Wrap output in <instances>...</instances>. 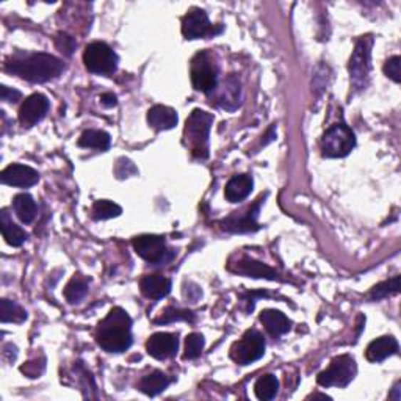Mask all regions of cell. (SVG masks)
Here are the masks:
<instances>
[{
  "mask_svg": "<svg viewBox=\"0 0 401 401\" xmlns=\"http://www.w3.org/2000/svg\"><path fill=\"white\" fill-rule=\"evenodd\" d=\"M240 99H241V85H240L239 77L232 74L224 80L223 90H222V93H219L217 102L222 108L232 112V110L239 108Z\"/></svg>",
  "mask_w": 401,
  "mask_h": 401,
  "instance_id": "obj_19",
  "label": "cell"
},
{
  "mask_svg": "<svg viewBox=\"0 0 401 401\" xmlns=\"http://www.w3.org/2000/svg\"><path fill=\"white\" fill-rule=\"evenodd\" d=\"M264 202V198L257 199L256 204H253L245 214L241 215H232L222 223L223 229L227 232H235V234H241V232H254L259 229L257 226V217H259V210H261V206Z\"/></svg>",
  "mask_w": 401,
  "mask_h": 401,
  "instance_id": "obj_15",
  "label": "cell"
},
{
  "mask_svg": "<svg viewBox=\"0 0 401 401\" xmlns=\"http://www.w3.org/2000/svg\"><path fill=\"white\" fill-rule=\"evenodd\" d=\"M398 392H400V384H397V386H395V390H394V394H395V395H390V398H394L395 401H400V395H398Z\"/></svg>",
  "mask_w": 401,
  "mask_h": 401,
  "instance_id": "obj_40",
  "label": "cell"
},
{
  "mask_svg": "<svg viewBox=\"0 0 401 401\" xmlns=\"http://www.w3.org/2000/svg\"><path fill=\"white\" fill-rule=\"evenodd\" d=\"M384 74L390 77L392 80L397 83L401 82V58L398 57V55H395V57H390L386 61V65H384Z\"/></svg>",
  "mask_w": 401,
  "mask_h": 401,
  "instance_id": "obj_34",
  "label": "cell"
},
{
  "mask_svg": "<svg viewBox=\"0 0 401 401\" xmlns=\"http://www.w3.org/2000/svg\"><path fill=\"white\" fill-rule=\"evenodd\" d=\"M88 293V281L82 276H74L65 288V296L69 303H78Z\"/></svg>",
  "mask_w": 401,
  "mask_h": 401,
  "instance_id": "obj_30",
  "label": "cell"
},
{
  "mask_svg": "<svg viewBox=\"0 0 401 401\" xmlns=\"http://www.w3.org/2000/svg\"><path fill=\"white\" fill-rule=\"evenodd\" d=\"M13 210L24 224H30L36 217V204L28 193H21L14 196Z\"/></svg>",
  "mask_w": 401,
  "mask_h": 401,
  "instance_id": "obj_25",
  "label": "cell"
},
{
  "mask_svg": "<svg viewBox=\"0 0 401 401\" xmlns=\"http://www.w3.org/2000/svg\"><path fill=\"white\" fill-rule=\"evenodd\" d=\"M146 350L149 353V356H152L159 360L170 359L172 356H176V353L179 350V339L176 334L157 333L149 337V340L146 342Z\"/></svg>",
  "mask_w": 401,
  "mask_h": 401,
  "instance_id": "obj_14",
  "label": "cell"
},
{
  "mask_svg": "<svg viewBox=\"0 0 401 401\" xmlns=\"http://www.w3.org/2000/svg\"><path fill=\"white\" fill-rule=\"evenodd\" d=\"M55 44H57L58 51L63 52L65 55H68V57H69V55H73L75 46H77V43L74 41V38H71L66 33H58L57 39H55Z\"/></svg>",
  "mask_w": 401,
  "mask_h": 401,
  "instance_id": "obj_35",
  "label": "cell"
},
{
  "mask_svg": "<svg viewBox=\"0 0 401 401\" xmlns=\"http://www.w3.org/2000/svg\"><path fill=\"white\" fill-rule=\"evenodd\" d=\"M356 373L358 365L355 358L342 355L334 358L326 370L318 375L317 382L321 387H347L355 380Z\"/></svg>",
  "mask_w": 401,
  "mask_h": 401,
  "instance_id": "obj_7",
  "label": "cell"
},
{
  "mask_svg": "<svg viewBox=\"0 0 401 401\" xmlns=\"http://www.w3.org/2000/svg\"><path fill=\"white\" fill-rule=\"evenodd\" d=\"M397 353H398V342L394 339V337L384 335L368 345L365 351V358L368 363L378 364L382 363V360H386L387 358L397 355Z\"/></svg>",
  "mask_w": 401,
  "mask_h": 401,
  "instance_id": "obj_17",
  "label": "cell"
},
{
  "mask_svg": "<svg viewBox=\"0 0 401 401\" xmlns=\"http://www.w3.org/2000/svg\"><path fill=\"white\" fill-rule=\"evenodd\" d=\"M265 347L264 335L256 329H249L239 342L234 343L231 358L239 365H249L265 355Z\"/></svg>",
  "mask_w": 401,
  "mask_h": 401,
  "instance_id": "obj_9",
  "label": "cell"
},
{
  "mask_svg": "<svg viewBox=\"0 0 401 401\" xmlns=\"http://www.w3.org/2000/svg\"><path fill=\"white\" fill-rule=\"evenodd\" d=\"M170 382H171V380L167 375L160 370H155L152 373L143 376L138 384V387L141 392H143V394H146L149 397H155V395H159L160 392L167 389L170 386Z\"/></svg>",
  "mask_w": 401,
  "mask_h": 401,
  "instance_id": "obj_24",
  "label": "cell"
},
{
  "mask_svg": "<svg viewBox=\"0 0 401 401\" xmlns=\"http://www.w3.org/2000/svg\"><path fill=\"white\" fill-rule=\"evenodd\" d=\"M214 124V115L204 110L196 108L188 116L184 129V143L190 147L196 159H207L209 157V133Z\"/></svg>",
  "mask_w": 401,
  "mask_h": 401,
  "instance_id": "obj_3",
  "label": "cell"
},
{
  "mask_svg": "<svg viewBox=\"0 0 401 401\" xmlns=\"http://www.w3.org/2000/svg\"><path fill=\"white\" fill-rule=\"evenodd\" d=\"M259 318H261L262 325L265 326L266 331H269V334L276 337V339L281 335H284L286 333H288L290 328H292V321H290L284 313L279 311H274V309L264 311Z\"/></svg>",
  "mask_w": 401,
  "mask_h": 401,
  "instance_id": "obj_22",
  "label": "cell"
},
{
  "mask_svg": "<svg viewBox=\"0 0 401 401\" xmlns=\"http://www.w3.org/2000/svg\"><path fill=\"white\" fill-rule=\"evenodd\" d=\"M78 146L107 151L110 147V135L104 130H85L78 138Z\"/></svg>",
  "mask_w": 401,
  "mask_h": 401,
  "instance_id": "obj_27",
  "label": "cell"
},
{
  "mask_svg": "<svg viewBox=\"0 0 401 401\" xmlns=\"http://www.w3.org/2000/svg\"><path fill=\"white\" fill-rule=\"evenodd\" d=\"M356 146V137L347 124H334L321 138V154L328 159L347 157Z\"/></svg>",
  "mask_w": 401,
  "mask_h": 401,
  "instance_id": "obj_4",
  "label": "cell"
},
{
  "mask_svg": "<svg viewBox=\"0 0 401 401\" xmlns=\"http://www.w3.org/2000/svg\"><path fill=\"white\" fill-rule=\"evenodd\" d=\"M0 320L2 323H24L27 320V312L18 303L2 300L0 301Z\"/></svg>",
  "mask_w": 401,
  "mask_h": 401,
  "instance_id": "obj_28",
  "label": "cell"
},
{
  "mask_svg": "<svg viewBox=\"0 0 401 401\" xmlns=\"http://www.w3.org/2000/svg\"><path fill=\"white\" fill-rule=\"evenodd\" d=\"M0 229H2L4 239L8 245L16 248L21 246L22 243L28 239L27 232L21 229V227L13 222L6 209H2V212H0Z\"/></svg>",
  "mask_w": 401,
  "mask_h": 401,
  "instance_id": "obj_23",
  "label": "cell"
},
{
  "mask_svg": "<svg viewBox=\"0 0 401 401\" xmlns=\"http://www.w3.org/2000/svg\"><path fill=\"white\" fill-rule=\"evenodd\" d=\"M276 138V129H274V125L273 127L269 130V133H266L265 135V140H264V145H269V143H271V141Z\"/></svg>",
  "mask_w": 401,
  "mask_h": 401,
  "instance_id": "obj_39",
  "label": "cell"
},
{
  "mask_svg": "<svg viewBox=\"0 0 401 401\" xmlns=\"http://www.w3.org/2000/svg\"><path fill=\"white\" fill-rule=\"evenodd\" d=\"M0 180H2V184H5V185L27 188L38 182L39 175H38V171L33 168L26 167V165L14 163L2 171V175H0Z\"/></svg>",
  "mask_w": 401,
  "mask_h": 401,
  "instance_id": "obj_16",
  "label": "cell"
},
{
  "mask_svg": "<svg viewBox=\"0 0 401 401\" xmlns=\"http://www.w3.org/2000/svg\"><path fill=\"white\" fill-rule=\"evenodd\" d=\"M96 342L107 353H123L132 345V318L121 308H113L96 329Z\"/></svg>",
  "mask_w": 401,
  "mask_h": 401,
  "instance_id": "obj_1",
  "label": "cell"
},
{
  "mask_svg": "<svg viewBox=\"0 0 401 401\" xmlns=\"http://www.w3.org/2000/svg\"><path fill=\"white\" fill-rule=\"evenodd\" d=\"M218 31L214 30L209 21V16L199 8H193L182 19V35L187 39H199L204 36H214Z\"/></svg>",
  "mask_w": 401,
  "mask_h": 401,
  "instance_id": "obj_11",
  "label": "cell"
},
{
  "mask_svg": "<svg viewBox=\"0 0 401 401\" xmlns=\"http://www.w3.org/2000/svg\"><path fill=\"white\" fill-rule=\"evenodd\" d=\"M253 185L254 180L249 175H240V176H234L229 182L226 184V199L229 202H241L243 199H246L248 196L253 192Z\"/></svg>",
  "mask_w": 401,
  "mask_h": 401,
  "instance_id": "obj_21",
  "label": "cell"
},
{
  "mask_svg": "<svg viewBox=\"0 0 401 401\" xmlns=\"http://www.w3.org/2000/svg\"><path fill=\"white\" fill-rule=\"evenodd\" d=\"M0 98H2V100H5V102H18L22 98V94L19 91L8 88V86L4 85L2 90H0Z\"/></svg>",
  "mask_w": 401,
  "mask_h": 401,
  "instance_id": "obj_37",
  "label": "cell"
},
{
  "mask_svg": "<svg viewBox=\"0 0 401 401\" xmlns=\"http://www.w3.org/2000/svg\"><path fill=\"white\" fill-rule=\"evenodd\" d=\"M132 245L135 253L143 261L152 265L167 264L175 256V253L168 249L167 241L160 235H140V237L133 239Z\"/></svg>",
  "mask_w": 401,
  "mask_h": 401,
  "instance_id": "obj_10",
  "label": "cell"
},
{
  "mask_svg": "<svg viewBox=\"0 0 401 401\" xmlns=\"http://www.w3.org/2000/svg\"><path fill=\"white\" fill-rule=\"evenodd\" d=\"M372 46H373L372 36L360 38L350 60V66H348L350 78L356 90H364L368 85V78H370V69H372V63H370Z\"/></svg>",
  "mask_w": 401,
  "mask_h": 401,
  "instance_id": "obj_6",
  "label": "cell"
},
{
  "mask_svg": "<svg viewBox=\"0 0 401 401\" xmlns=\"http://www.w3.org/2000/svg\"><path fill=\"white\" fill-rule=\"evenodd\" d=\"M192 83L196 91L210 94L218 85V65L210 52H199L192 60Z\"/></svg>",
  "mask_w": 401,
  "mask_h": 401,
  "instance_id": "obj_5",
  "label": "cell"
},
{
  "mask_svg": "<svg viewBox=\"0 0 401 401\" xmlns=\"http://www.w3.org/2000/svg\"><path fill=\"white\" fill-rule=\"evenodd\" d=\"M180 320L190 321V323H193L194 316L190 311H180V309H175V308H168L162 313L160 318L154 320V323L167 325V323H172V321H180Z\"/></svg>",
  "mask_w": 401,
  "mask_h": 401,
  "instance_id": "obj_33",
  "label": "cell"
},
{
  "mask_svg": "<svg viewBox=\"0 0 401 401\" xmlns=\"http://www.w3.org/2000/svg\"><path fill=\"white\" fill-rule=\"evenodd\" d=\"M232 273L237 274H243V276L248 278H256V279H270V281H276L279 279V274L276 270H273L271 266L265 265L262 262H257L254 259H251L248 256H241L239 257L237 262H231L227 265Z\"/></svg>",
  "mask_w": 401,
  "mask_h": 401,
  "instance_id": "obj_12",
  "label": "cell"
},
{
  "mask_svg": "<svg viewBox=\"0 0 401 401\" xmlns=\"http://www.w3.org/2000/svg\"><path fill=\"white\" fill-rule=\"evenodd\" d=\"M133 175H137L135 165H133L127 159H120V160H118V165H116V176L118 177L124 179V177H130Z\"/></svg>",
  "mask_w": 401,
  "mask_h": 401,
  "instance_id": "obj_36",
  "label": "cell"
},
{
  "mask_svg": "<svg viewBox=\"0 0 401 401\" xmlns=\"http://www.w3.org/2000/svg\"><path fill=\"white\" fill-rule=\"evenodd\" d=\"M171 286V279L162 276V274H146L140 281L141 293L151 300H160V298L170 295Z\"/></svg>",
  "mask_w": 401,
  "mask_h": 401,
  "instance_id": "obj_18",
  "label": "cell"
},
{
  "mask_svg": "<svg viewBox=\"0 0 401 401\" xmlns=\"http://www.w3.org/2000/svg\"><path fill=\"white\" fill-rule=\"evenodd\" d=\"M83 63L93 74L110 75L118 69V55L108 44L94 41L85 47Z\"/></svg>",
  "mask_w": 401,
  "mask_h": 401,
  "instance_id": "obj_8",
  "label": "cell"
},
{
  "mask_svg": "<svg viewBox=\"0 0 401 401\" xmlns=\"http://www.w3.org/2000/svg\"><path fill=\"white\" fill-rule=\"evenodd\" d=\"M47 110H49V100L44 94H31L30 98L24 100L19 110V121L24 127H33L46 116Z\"/></svg>",
  "mask_w": 401,
  "mask_h": 401,
  "instance_id": "obj_13",
  "label": "cell"
},
{
  "mask_svg": "<svg viewBox=\"0 0 401 401\" xmlns=\"http://www.w3.org/2000/svg\"><path fill=\"white\" fill-rule=\"evenodd\" d=\"M63 61L51 53H28L24 58H14L6 63L8 73L33 83L53 80L63 73Z\"/></svg>",
  "mask_w": 401,
  "mask_h": 401,
  "instance_id": "obj_2",
  "label": "cell"
},
{
  "mask_svg": "<svg viewBox=\"0 0 401 401\" xmlns=\"http://www.w3.org/2000/svg\"><path fill=\"white\" fill-rule=\"evenodd\" d=\"M123 214V209L118 204L107 201V199H99L93 204L91 215L96 222H102V219H110L116 218Z\"/></svg>",
  "mask_w": 401,
  "mask_h": 401,
  "instance_id": "obj_29",
  "label": "cell"
},
{
  "mask_svg": "<svg viewBox=\"0 0 401 401\" xmlns=\"http://www.w3.org/2000/svg\"><path fill=\"white\" fill-rule=\"evenodd\" d=\"M99 100H100V104L104 105V107H115L116 104H118V99H116V96L113 93H104L102 94V96L99 98Z\"/></svg>",
  "mask_w": 401,
  "mask_h": 401,
  "instance_id": "obj_38",
  "label": "cell"
},
{
  "mask_svg": "<svg viewBox=\"0 0 401 401\" xmlns=\"http://www.w3.org/2000/svg\"><path fill=\"white\" fill-rule=\"evenodd\" d=\"M279 392V381L274 375H264L256 381L254 394L259 400L270 401L278 395Z\"/></svg>",
  "mask_w": 401,
  "mask_h": 401,
  "instance_id": "obj_26",
  "label": "cell"
},
{
  "mask_svg": "<svg viewBox=\"0 0 401 401\" xmlns=\"http://www.w3.org/2000/svg\"><path fill=\"white\" fill-rule=\"evenodd\" d=\"M204 345H206V340H204V335L193 333L187 337L185 340V353H184V359H196L201 356V353L204 350Z\"/></svg>",
  "mask_w": 401,
  "mask_h": 401,
  "instance_id": "obj_32",
  "label": "cell"
},
{
  "mask_svg": "<svg viewBox=\"0 0 401 401\" xmlns=\"http://www.w3.org/2000/svg\"><path fill=\"white\" fill-rule=\"evenodd\" d=\"M177 121L176 110L167 105H154L147 112V123L155 130H170L177 125Z\"/></svg>",
  "mask_w": 401,
  "mask_h": 401,
  "instance_id": "obj_20",
  "label": "cell"
},
{
  "mask_svg": "<svg viewBox=\"0 0 401 401\" xmlns=\"http://www.w3.org/2000/svg\"><path fill=\"white\" fill-rule=\"evenodd\" d=\"M398 292H400V276H395L386 282H381L378 286H375L370 292V300L380 301L384 300V298L397 295Z\"/></svg>",
  "mask_w": 401,
  "mask_h": 401,
  "instance_id": "obj_31",
  "label": "cell"
}]
</instances>
